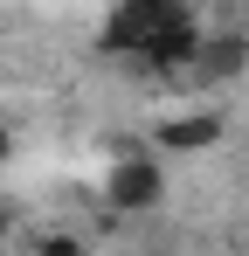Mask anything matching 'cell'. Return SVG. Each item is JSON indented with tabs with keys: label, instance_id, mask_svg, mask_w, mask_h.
<instances>
[{
	"label": "cell",
	"instance_id": "1",
	"mask_svg": "<svg viewBox=\"0 0 249 256\" xmlns=\"http://www.w3.org/2000/svg\"><path fill=\"white\" fill-rule=\"evenodd\" d=\"M104 194H111L118 214H146V208H160L166 173H160V160H146V152H124V160H111V173H104Z\"/></svg>",
	"mask_w": 249,
	"mask_h": 256
},
{
	"label": "cell",
	"instance_id": "2",
	"mask_svg": "<svg viewBox=\"0 0 249 256\" xmlns=\"http://www.w3.org/2000/svg\"><path fill=\"white\" fill-rule=\"evenodd\" d=\"M242 70H249V42L242 35H214V42H201L194 62H187L194 84H222V76H242Z\"/></svg>",
	"mask_w": 249,
	"mask_h": 256
},
{
	"label": "cell",
	"instance_id": "3",
	"mask_svg": "<svg viewBox=\"0 0 249 256\" xmlns=\"http://www.w3.org/2000/svg\"><path fill=\"white\" fill-rule=\"evenodd\" d=\"M214 138H222V118L214 111H187V118L160 125V152H208Z\"/></svg>",
	"mask_w": 249,
	"mask_h": 256
},
{
	"label": "cell",
	"instance_id": "4",
	"mask_svg": "<svg viewBox=\"0 0 249 256\" xmlns=\"http://www.w3.org/2000/svg\"><path fill=\"white\" fill-rule=\"evenodd\" d=\"M35 256H83V242H70V236H42Z\"/></svg>",
	"mask_w": 249,
	"mask_h": 256
},
{
	"label": "cell",
	"instance_id": "5",
	"mask_svg": "<svg viewBox=\"0 0 249 256\" xmlns=\"http://www.w3.org/2000/svg\"><path fill=\"white\" fill-rule=\"evenodd\" d=\"M7 228H14V222H7V214H0V242H7Z\"/></svg>",
	"mask_w": 249,
	"mask_h": 256
}]
</instances>
